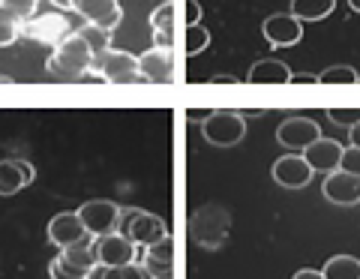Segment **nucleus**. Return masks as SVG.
<instances>
[{
    "mask_svg": "<svg viewBox=\"0 0 360 279\" xmlns=\"http://www.w3.org/2000/svg\"><path fill=\"white\" fill-rule=\"evenodd\" d=\"M45 70H49L51 78H60V82H78V78L90 75V70H94V51L87 48L82 33L72 30L70 37L49 54Z\"/></svg>",
    "mask_w": 360,
    "mask_h": 279,
    "instance_id": "1",
    "label": "nucleus"
},
{
    "mask_svg": "<svg viewBox=\"0 0 360 279\" xmlns=\"http://www.w3.org/2000/svg\"><path fill=\"white\" fill-rule=\"evenodd\" d=\"M201 136L213 148H234L240 144L246 136V120L238 111L219 108V111H207V117L201 120Z\"/></svg>",
    "mask_w": 360,
    "mask_h": 279,
    "instance_id": "2",
    "label": "nucleus"
},
{
    "mask_svg": "<svg viewBox=\"0 0 360 279\" xmlns=\"http://www.w3.org/2000/svg\"><path fill=\"white\" fill-rule=\"evenodd\" d=\"M94 72L96 78H103L108 84H139L144 82L141 72H139V58L129 51H120V48H108L105 54L94 58Z\"/></svg>",
    "mask_w": 360,
    "mask_h": 279,
    "instance_id": "3",
    "label": "nucleus"
},
{
    "mask_svg": "<svg viewBox=\"0 0 360 279\" xmlns=\"http://www.w3.org/2000/svg\"><path fill=\"white\" fill-rule=\"evenodd\" d=\"M120 234L129 238L139 249H144V247H153V243L168 238V226L156 214H150V210L135 207V210H127V214L120 216Z\"/></svg>",
    "mask_w": 360,
    "mask_h": 279,
    "instance_id": "4",
    "label": "nucleus"
},
{
    "mask_svg": "<svg viewBox=\"0 0 360 279\" xmlns=\"http://www.w3.org/2000/svg\"><path fill=\"white\" fill-rule=\"evenodd\" d=\"M78 219L84 222V228L94 234V238H105V234H115L120 228V216L123 210L115 202H105V198H94V202H84L75 210Z\"/></svg>",
    "mask_w": 360,
    "mask_h": 279,
    "instance_id": "5",
    "label": "nucleus"
},
{
    "mask_svg": "<svg viewBox=\"0 0 360 279\" xmlns=\"http://www.w3.org/2000/svg\"><path fill=\"white\" fill-rule=\"evenodd\" d=\"M49 240L54 243V247H60V249H70V247H94V243H96V238L84 228V222L78 219L75 210H72V214L51 216V222H49Z\"/></svg>",
    "mask_w": 360,
    "mask_h": 279,
    "instance_id": "6",
    "label": "nucleus"
},
{
    "mask_svg": "<svg viewBox=\"0 0 360 279\" xmlns=\"http://www.w3.org/2000/svg\"><path fill=\"white\" fill-rule=\"evenodd\" d=\"M229 214H225L222 207L210 205V207H201L195 219H193V238L198 243H205V247L217 249L219 243L225 240V234H229Z\"/></svg>",
    "mask_w": 360,
    "mask_h": 279,
    "instance_id": "7",
    "label": "nucleus"
},
{
    "mask_svg": "<svg viewBox=\"0 0 360 279\" xmlns=\"http://www.w3.org/2000/svg\"><path fill=\"white\" fill-rule=\"evenodd\" d=\"M72 13L84 18V25L111 33L123 21V9L117 0H72Z\"/></svg>",
    "mask_w": 360,
    "mask_h": 279,
    "instance_id": "8",
    "label": "nucleus"
},
{
    "mask_svg": "<svg viewBox=\"0 0 360 279\" xmlns=\"http://www.w3.org/2000/svg\"><path fill=\"white\" fill-rule=\"evenodd\" d=\"M96 249V259H99V267H123V264H132L141 259V249L135 247L129 238L123 234H105V238H96L94 243Z\"/></svg>",
    "mask_w": 360,
    "mask_h": 279,
    "instance_id": "9",
    "label": "nucleus"
},
{
    "mask_svg": "<svg viewBox=\"0 0 360 279\" xmlns=\"http://www.w3.org/2000/svg\"><path fill=\"white\" fill-rule=\"evenodd\" d=\"M319 138H321V126L315 124L312 117H288L276 129V141L283 144V148L295 150V153H303L312 141H319Z\"/></svg>",
    "mask_w": 360,
    "mask_h": 279,
    "instance_id": "10",
    "label": "nucleus"
},
{
    "mask_svg": "<svg viewBox=\"0 0 360 279\" xmlns=\"http://www.w3.org/2000/svg\"><path fill=\"white\" fill-rule=\"evenodd\" d=\"M262 33L270 48H291L303 39V25L291 13H274L270 18H264Z\"/></svg>",
    "mask_w": 360,
    "mask_h": 279,
    "instance_id": "11",
    "label": "nucleus"
},
{
    "mask_svg": "<svg viewBox=\"0 0 360 279\" xmlns=\"http://www.w3.org/2000/svg\"><path fill=\"white\" fill-rule=\"evenodd\" d=\"M139 72H141L144 82H150V84H172L177 78L172 48L153 46L144 54H139Z\"/></svg>",
    "mask_w": 360,
    "mask_h": 279,
    "instance_id": "12",
    "label": "nucleus"
},
{
    "mask_svg": "<svg viewBox=\"0 0 360 279\" xmlns=\"http://www.w3.org/2000/svg\"><path fill=\"white\" fill-rule=\"evenodd\" d=\"M321 195L328 198L330 205H340V207L360 205V177L348 174V171H342V169H336V171H330V174H324Z\"/></svg>",
    "mask_w": 360,
    "mask_h": 279,
    "instance_id": "13",
    "label": "nucleus"
},
{
    "mask_svg": "<svg viewBox=\"0 0 360 279\" xmlns=\"http://www.w3.org/2000/svg\"><path fill=\"white\" fill-rule=\"evenodd\" d=\"M270 174H274V181L279 186H285V189H303V186L312 181L315 171L309 169V162L303 160L300 153H285V156H279V160L274 162Z\"/></svg>",
    "mask_w": 360,
    "mask_h": 279,
    "instance_id": "14",
    "label": "nucleus"
},
{
    "mask_svg": "<svg viewBox=\"0 0 360 279\" xmlns=\"http://www.w3.org/2000/svg\"><path fill=\"white\" fill-rule=\"evenodd\" d=\"M342 144L336 141V138H319V141H312L307 150H303L300 156L309 162V169L312 171H321V174H330L340 169V162H342Z\"/></svg>",
    "mask_w": 360,
    "mask_h": 279,
    "instance_id": "15",
    "label": "nucleus"
},
{
    "mask_svg": "<svg viewBox=\"0 0 360 279\" xmlns=\"http://www.w3.org/2000/svg\"><path fill=\"white\" fill-rule=\"evenodd\" d=\"M141 267L148 271L153 279H165L172 276V267H174V243H172V234L162 238L160 243H153V247H144L141 249Z\"/></svg>",
    "mask_w": 360,
    "mask_h": 279,
    "instance_id": "16",
    "label": "nucleus"
},
{
    "mask_svg": "<svg viewBox=\"0 0 360 279\" xmlns=\"http://www.w3.org/2000/svg\"><path fill=\"white\" fill-rule=\"evenodd\" d=\"M25 33H27L30 39L45 42V46H54V48H58L72 30H70V25H66L63 15H42V18H37V21H30V25L25 27Z\"/></svg>",
    "mask_w": 360,
    "mask_h": 279,
    "instance_id": "17",
    "label": "nucleus"
},
{
    "mask_svg": "<svg viewBox=\"0 0 360 279\" xmlns=\"http://www.w3.org/2000/svg\"><path fill=\"white\" fill-rule=\"evenodd\" d=\"M291 72L288 63L276 60V58H262L250 66L246 72V84H291Z\"/></svg>",
    "mask_w": 360,
    "mask_h": 279,
    "instance_id": "18",
    "label": "nucleus"
},
{
    "mask_svg": "<svg viewBox=\"0 0 360 279\" xmlns=\"http://www.w3.org/2000/svg\"><path fill=\"white\" fill-rule=\"evenodd\" d=\"M150 30H153V42L160 48H172L174 46V4L165 0L150 13Z\"/></svg>",
    "mask_w": 360,
    "mask_h": 279,
    "instance_id": "19",
    "label": "nucleus"
},
{
    "mask_svg": "<svg viewBox=\"0 0 360 279\" xmlns=\"http://www.w3.org/2000/svg\"><path fill=\"white\" fill-rule=\"evenodd\" d=\"M336 9V0H291V15L303 21H324Z\"/></svg>",
    "mask_w": 360,
    "mask_h": 279,
    "instance_id": "20",
    "label": "nucleus"
},
{
    "mask_svg": "<svg viewBox=\"0 0 360 279\" xmlns=\"http://www.w3.org/2000/svg\"><path fill=\"white\" fill-rule=\"evenodd\" d=\"M324 279H360V259L354 255H333L324 264Z\"/></svg>",
    "mask_w": 360,
    "mask_h": 279,
    "instance_id": "21",
    "label": "nucleus"
},
{
    "mask_svg": "<svg viewBox=\"0 0 360 279\" xmlns=\"http://www.w3.org/2000/svg\"><path fill=\"white\" fill-rule=\"evenodd\" d=\"M25 186L27 181L18 169V160H0V195H15Z\"/></svg>",
    "mask_w": 360,
    "mask_h": 279,
    "instance_id": "22",
    "label": "nucleus"
},
{
    "mask_svg": "<svg viewBox=\"0 0 360 279\" xmlns=\"http://www.w3.org/2000/svg\"><path fill=\"white\" fill-rule=\"evenodd\" d=\"M360 82V72L354 70V66L348 63H336V66H328L321 75H319V84H357Z\"/></svg>",
    "mask_w": 360,
    "mask_h": 279,
    "instance_id": "23",
    "label": "nucleus"
},
{
    "mask_svg": "<svg viewBox=\"0 0 360 279\" xmlns=\"http://www.w3.org/2000/svg\"><path fill=\"white\" fill-rule=\"evenodd\" d=\"M60 255L70 264H75L78 271H84V273H90L94 267H99V259H96L94 247H70V249H60Z\"/></svg>",
    "mask_w": 360,
    "mask_h": 279,
    "instance_id": "24",
    "label": "nucleus"
},
{
    "mask_svg": "<svg viewBox=\"0 0 360 279\" xmlns=\"http://www.w3.org/2000/svg\"><path fill=\"white\" fill-rule=\"evenodd\" d=\"M78 33H82V39L87 42V48L94 51V58H99V54H105V51L111 48V33H105V30L84 25V27L78 30Z\"/></svg>",
    "mask_w": 360,
    "mask_h": 279,
    "instance_id": "25",
    "label": "nucleus"
},
{
    "mask_svg": "<svg viewBox=\"0 0 360 279\" xmlns=\"http://www.w3.org/2000/svg\"><path fill=\"white\" fill-rule=\"evenodd\" d=\"M184 42H186V54H198V51H205L210 46V30L205 25H193V27H186L184 33Z\"/></svg>",
    "mask_w": 360,
    "mask_h": 279,
    "instance_id": "26",
    "label": "nucleus"
},
{
    "mask_svg": "<svg viewBox=\"0 0 360 279\" xmlns=\"http://www.w3.org/2000/svg\"><path fill=\"white\" fill-rule=\"evenodd\" d=\"M103 279H153V276L144 271L141 261H132L123 267H103Z\"/></svg>",
    "mask_w": 360,
    "mask_h": 279,
    "instance_id": "27",
    "label": "nucleus"
},
{
    "mask_svg": "<svg viewBox=\"0 0 360 279\" xmlns=\"http://www.w3.org/2000/svg\"><path fill=\"white\" fill-rule=\"evenodd\" d=\"M49 276H51V279H87V273H84V271H78L75 264H70V261L63 259V255L51 259V264H49Z\"/></svg>",
    "mask_w": 360,
    "mask_h": 279,
    "instance_id": "28",
    "label": "nucleus"
},
{
    "mask_svg": "<svg viewBox=\"0 0 360 279\" xmlns=\"http://www.w3.org/2000/svg\"><path fill=\"white\" fill-rule=\"evenodd\" d=\"M328 117H330V124L342 126V129H352L354 124H360V108H330Z\"/></svg>",
    "mask_w": 360,
    "mask_h": 279,
    "instance_id": "29",
    "label": "nucleus"
},
{
    "mask_svg": "<svg viewBox=\"0 0 360 279\" xmlns=\"http://www.w3.org/2000/svg\"><path fill=\"white\" fill-rule=\"evenodd\" d=\"M0 4H4L6 9H13L21 21H27V18H33V13H37L39 0H0Z\"/></svg>",
    "mask_w": 360,
    "mask_h": 279,
    "instance_id": "30",
    "label": "nucleus"
},
{
    "mask_svg": "<svg viewBox=\"0 0 360 279\" xmlns=\"http://www.w3.org/2000/svg\"><path fill=\"white\" fill-rule=\"evenodd\" d=\"M340 169L348 171V174H354V177H360V148H352V144H348V148L342 150Z\"/></svg>",
    "mask_w": 360,
    "mask_h": 279,
    "instance_id": "31",
    "label": "nucleus"
},
{
    "mask_svg": "<svg viewBox=\"0 0 360 279\" xmlns=\"http://www.w3.org/2000/svg\"><path fill=\"white\" fill-rule=\"evenodd\" d=\"M21 37V25H9V21H0V48L13 46V42H18Z\"/></svg>",
    "mask_w": 360,
    "mask_h": 279,
    "instance_id": "32",
    "label": "nucleus"
},
{
    "mask_svg": "<svg viewBox=\"0 0 360 279\" xmlns=\"http://www.w3.org/2000/svg\"><path fill=\"white\" fill-rule=\"evenodd\" d=\"M201 25V4L198 0H186V27Z\"/></svg>",
    "mask_w": 360,
    "mask_h": 279,
    "instance_id": "33",
    "label": "nucleus"
},
{
    "mask_svg": "<svg viewBox=\"0 0 360 279\" xmlns=\"http://www.w3.org/2000/svg\"><path fill=\"white\" fill-rule=\"evenodd\" d=\"M291 84H319V75H312V72H300V75H291Z\"/></svg>",
    "mask_w": 360,
    "mask_h": 279,
    "instance_id": "34",
    "label": "nucleus"
},
{
    "mask_svg": "<svg viewBox=\"0 0 360 279\" xmlns=\"http://www.w3.org/2000/svg\"><path fill=\"white\" fill-rule=\"evenodd\" d=\"M18 169H21V174H25L27 186H30V183H33V177H37V171H33V165H30L27 160H18Z\"/></svg>",
    "mask_w": 360,
    "mask_h": 279,
    "instance_id": "35",
    "label": "nucleus"
},
{
    "mask_svg": "<svg viewBox=\"0 0 360 279\" xmlns=\"http://www.w3.org/2000/svg\"><path fill=\"white\" fill-rule=\"evenodd\" d=\"M291 279H324V273L321 271H309V267H307V271H297Z\"/></svg>",
    "mask_w": 360,
    "mask_h": 279,
    "instance_id": "36",
    "label": "nucleus"
},
{
    "mask_svg": "<svg viewBox=\"0 0 360 279\" xmlns=\"http://www.w3.org/2000/svg\"><path fill=\"white\" fill-rule=\"evenodd\" d=\"M210 82H213V84H238V78H234L231 72H229V75H225V72H222V75H213V78H210Z\"/></svg>",
    "mask_w": 360,
    "mask_h": 279,
    "instance_id": "37",
    "label": "nucleus"
},
{
    "mask_svg": "<svg viewBox=\"0 0 360 279\" xmlns=\"http://www.w3.org/2000/svg\"><path fill=\"white\" fill-rule=\"evenodd\" d=\"M348 136H352V138H348V141H352V148H360V124H354L352 129H348Z\"/></svg>",
    "mask_w": 360,
    "mask_h": 279,
    "instance_id": "38",
    "label": "nucleus"
},
{
    "mask_svg": "<svg viewBox=\"0 0 360 279\" xmlns=\"http://www.w3.org/2000/svg\"><path fill=\"white\" fill-rule=\"evenodd\" d=\"M58 9H72V0H51Z\"/></svg>",
    "mask_w": 360,
    "mask_h": 279,
    "instance_id": "39",
    "label": "nucleus"
},
{
    "mask_svg": "<svg viewBox=\"0 0 360 279\" xmlns=\"http://www.w3.org/2000/svg\"><path fill=\"white\" fill-rule=\"evenodd\" d=\"M87 279H103V267H94V271L87 273Z\"/></svg>",
    "mask_w": 360,
    "mask_h": 279,
    "instance_id": "40",
    "label": "nucleus"
},
{
    "mask_svg": "<svg viewBox=\"0 0 360 279\" xmlns=\"http://www.w3.org/2000/svg\"><path fill=\"white\" fill-rule=\"evenodd\" d=\"M348 9H352V13H357V15H360V0H348Z\"/></svg>",
    "mask_w": 360,
    "mask_h": 279,
    "instance_id": "41",
    "label": "nucleus"
},
{
    "mask_svg": "<svg viewBox=\"0 0 360 279\" xmlns=\"http://www.w3.org/2000/svg\"><path fill=\"white\" fill-rule=\"evenodd\" d=\"M0 84H13V78H9V75H0Z\"/></svg>",
    "mask_w": 360,
    "mask_h": 279,
    "instance_id": "42",
    "label": "nucleus"
},
{
    "mask_svg": "<svg viewBox=\"0 0 360 279\" xmlns=\"http://www.w3.org/2000/svg\"><path fill=\"white\" fill-rule=\"evenodd\" d=\"M165 279H172V276H165Z\"/></svg>",
    "mask_w": 360,
    "mask_h": 279,
    "instance_id": "43",
    "label": "nucleus"
}]
</instances>
